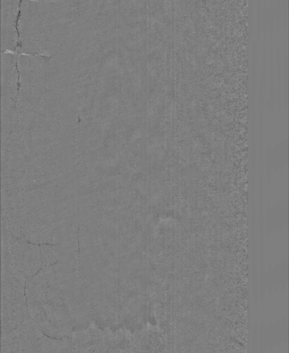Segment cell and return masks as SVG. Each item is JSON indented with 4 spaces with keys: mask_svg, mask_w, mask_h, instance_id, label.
<instances>
[{
    "mask_svg": "<svg viewBox=\"0 0 289 353\" xmlns=\"http://www.w3.org/2000/svg\"><path fill=\"white\" fill-rule=\"evenodd\" d=\"M22 0H1V48L17 51L19 44V20Z\"/></svg>",
    "mask_w": 289,
    "mask_h": 353,
    "instance_id": "cell-1",
    "label": "cell"
}]
</instances>
